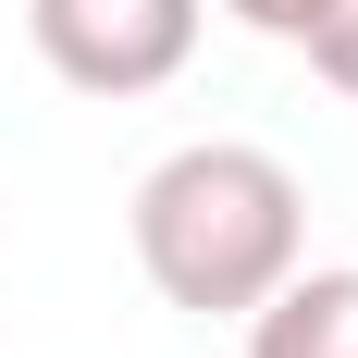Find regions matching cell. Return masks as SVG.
I'll return each mask as SVG.
<instances>
[{
	"instance_id": "cell-1",
	"label": "cell",
	"mask_w": 358,
	"mask_h": 358,
	"mask_svg": "<svg viewBox=\"0 0 358 358\" xmlns=\"http://www.w3.org/2000/svg\"><path fill=\"white\" fill-rule=\"evenodd\" d=\"M124 235H136V272L173 296V309H198V322H248L259 296L309 259V198H296V173L272 161V148L198 136V148H173V161L136 173Z\"/></svg>"
},
{
	"instance_id": "cell-2",
	"label": "cell",
	"mask_w": 358,
	"mask_h": 358,
	"mask_svg": "<svg viewBox=\"0 0 358 358\" xmlns=\"http://www.w3.org/2000/svg\"><path fill=\"white\" fill-rule=\"evenodd\" d=\"M25 37L74 99H148L198 62V0H25Z\"/></svg>"
},
{
	"instance_id": "cell-3",
	"label": "cell",
	"mask_w": 358,
	"mask_h": 358,
	"mask_svg": "<svg viewBox=\"0 0 358 358\" xmlns=\"http://www.w3.org/2000/svg\"><path fill=\"white\" fill-rule=\"evenodd\" d=\"M248 358H358V272H309L296 259L248 309Z\"/></svg>"
},
{
	"instance_id": "cell-4",
	"label": "cell",
	"mask_w": 358,
	"mask_h": 358,
	"mask_svg": "<svg viewBox=\"0 0 358 358\" xmlns=\"http://www.w3.org/2000/svg\"><path fill=\"white\" fill-rule=\"evenodd\" d=\"M296 50L322 62V87H346V99H358V0H322V13H309V37H296Z\"/></svg>"
},
{
	"instance_id": "cell-5",
	"label": "cell",
	"mask_w": 358,
	"mask_h": 358,
	"mask_svg": "<svg viewBox=\"0 0 358 358\" xmlns=\"http://www.w3.org/2000/svg\"><path fill=\"white\" fill-rule=\"evenodd\" d=\"M222 13H248L259 37H309V13H322V0H222Z\"/></svg>"
}]
</instances>
